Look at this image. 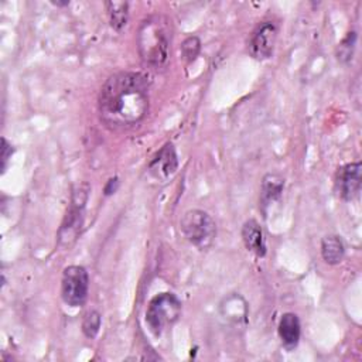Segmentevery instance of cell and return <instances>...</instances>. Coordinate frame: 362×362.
<instances>
[{
  "label": "cell",
  "instance_id": "1",
  "mask_svg": "<svg viewBox=\"0 0 362 362\" xmlns=\"http://www.w3.org/2000/svg\"><path fill=\"white\" fill-rule=\"evenodd\" d=\"M148 107V81L140 72H117L109 76L98 95L100 120L110 129L139 124Z\"/></svg>",
  "mask_w": 362,
  "mask_h": 362
},
{
  "label": "cell",
  "instance_id": "2",
  "mask_svg": "<svg viewBox=\"0 0 362 362\" xmlns=\"http://www.w3.org/2000/svg\"><path fill=\"white\" fill-rule=\"evenodd\" d=\"M137 49L147 66L161 69L167 65L171 51V28L164 16L153 14L141 21L137 33Z\"/></svg>",
  "mask_w": 362,
  "mask_h": 362
},
{
  "label": "cell",
  "instance_id": "3",
  "mask_svg": "<svg viewBox=\"0 0 362 362\" xmlns=\"http://www.w3.org/2000/svg\"><path fill=\"white\" fill-rule=\"evenodd\" d=\"M89 192L90 187L88 182H79L72 188L66 212L57 233V243L59 247L69 249L81 236Z\"/></svg>",
  "mask_w": 362,
  "mask_h": 362
},
{
  "label": "cell",
  "instance_id": "4",
  "mask_svg": "<svg viewBox=\"0 0 362 362\" xmlns=\"http://www.w3.org/2000/svg\"><path fill=\"white\" fill-rule=\"evenodd\" d=\"M181 311L182 304L174 293H158L148 301L144 314L146 324L156 337H160L165 328L180 320Z\"/></svg>",
  "mask_w": 362,
  "mask_h": 362
},
{
  "label": "cell",
  "instance_id": "5",
  "mask_svg": "<svg viewBox=\"0 0 362 362\" xmlns=\"http://www.w3.org/2000/svg\"><path fill=\"white\" fill-rule=\"evenodd\" d=\"M182 236L197 249L206 250L216 238V223L214 218L204 209H188L180 219Z\"/></svg>",
  "mask_w": 362,
  "mask_h": 362
},
{
  "label": "cell",
  "instance_id": "6",
  "mask_svg": "<svg viewBox=\"0 0 362 362\" xmlns=\"http://www.w3.org/2000/svg\"><path fill=\"white\" fill-rule=\"evenodd\" d=\"M89 293V274L83 266H66L61 277V298L72 307H82L88 300Z\"/></svg>",
  "mask_w": 362,
  "mask_h": 362
},
{
  "label": "cell",
  "instance_id": "7",
  "mask_svg": "<svg viewBox=\"0 0 362 362\" xmlns=\"http://www.w3.org/2000/svg\"><path fill=\"white\" fill-rule=\"evenodd\" d=\"M279 25L273 20H264L259 23L252 31L247 41L249 55L256 61L269 59L273 55L277 42Z\"/></svg>",
  "mask_w": 362,
  "mask_h": 362
},
{
  "label": "cell",
  "instance_id": "8",
  "mask_svg": "<svg viewBox=\"0 0 362 362\" xmlns=\"http://www.w3.org/2000/svg\"><path fill=\"white\" fill-rule=\"evenodd\" d=\"M178 170V156L171 141L164 143L150 158L147 164V175L156 184L170 181Z\"/></svg>",
  "mask_w": 362,
  "mask_h": 362
},
{
  "label": "cell",
  "instance_id": "9",
  "mask_svg": "<svg viewBox=\"0 0 362 362\" xmlns=\"http://www.w3.org/2000/svg\"><path fill=\"white\" fill-rule=\"evenodd\" d=\"M362 188V163L354 161L338 167L334 177V191L342 201L355 199Z\"/></svg>",
  "mask_w": 362,
  "mask_h": 362
},
{
  "label": "cell",
  "instance_id": "10",
  "mask_svg": "<svg viewBox=\"0 0 362 362\" xmlns=\"http://www.w3.org/2000/svg\"><path fill=\"white\" fill-rule=\"evenodd\" d=\"M219 315L228 325H232L233 328H245L249 317L247 301L239 293H230L221 300Z\"/></svg>",
  "mask_w": 362,
  "mask_h": 362
},
{
  "label": "cell",
  "instance_id": "11",
  "mask_svg": "<svg viewBox=\"0 0 362 362\" xmlns=\"http://www.w3.org/2000/svg\"><path fill=\"white\" fill-rule=\"evenodd\" d=\"M286 187V180L277 173H267L263 175L260 182V195H259V209L266 218L272 205L279 202L283 197Z\"/></svg>",
  "mask_w": 362,
  "mask_h": 362
},
{
  "label": "cell",
  "instance_id": "12",
  "mask_svg": "<svg viewBox=\"0 0 362 362\" xmlns=\"http://www.w3.org/2000/svg\"><path fill=\"white\" fill-rule=\"evenodd\" d=\"M277 334L281 341V345L287 351L296 349L301 338V324L298 315L290 311L281 314L277 324Z\"/></svg>",
  "mask_w": 362,
  "mask_h": 362
},
{
  "label": "cell",
  "instance_id": "13",
  "mask_svg": "<svg viewBox=\"0 0 362 362\" xmlns=\"http://www.w3.org/2000/svg\"><path fill=\"white\" fill-rule=\"evenodd\" d=\"M242 240L245 247L256 257H264L267 253L264 232L256 219H247L242 225Z\"/></svg>",
  "mask_w": 362,
  "mask_h": 362
},
{
  "label": "cell",
  "instance_id": "14",
  "mask_svg": "<svg viewBox=\"0 0 362 362\" xmlns=\"http://www.w3.org/2000/svg\"><path fill=\"white\" fill-rule=\"evenodd\" d=\"M321 257L329 266H337L344 260L345 245L338 235H327L321 239Z\"/></svg>",
  "mask_w": 362,
  "mask_h": 362
},
{
  "label": "cell",
  "instance_id": "15",
  "mask_svg": "<svg viewBox=\"0 0 362 362\" xmlns=\"http://www.w3.org/2000/svg\"><path fill=\"white\" fill-rule=\"evenodd\" d=\"M129 1H105L109 24L116 33H120L129 21Z\"/></svg>",
  "mask_w": 362,
  "mask_h": 362
},
{
  "label": "cell",
  "instance_id": "16",
  "mask_svg": "<svg viewBox=\"0 0 362 362\" xmlns=\"http://www.w3.org/2000/svg\"><path fill=\"white\" fill-rule=\"evenodd\" d=\"M356 40H358L356 31L351 30L338 42V45L335 48V58L339 64L348 65L352 61L354 54H355V48H356Z\"/></svg>",
  "mask_w": 362,
  "mask_h": 362
},
{
  "label": "cell",
  "instance_id": "17",
  "mask_svg": "<svg viewBox=\"0 0 362 362\" xmlns=\"http://www.w3.org/2000/svg\"><path fill=\"white\" fill-rule=\"evenodd\" d=\"M100 325H102V314L98 310H89L83 314L81 328L86 338L89 339L96 338V335L100 331Z\"/></svg>",
  "mask_w": 362,
  "mask_h": 362
},
{
  "label": "cell",
  "instance_id": "18",
  "mask_svg": "<svg viewBox=\"0 0 362 362\" xmlns=\"http://www.w3.org/2000/svg\"><path fill=\"white\" fill-rule=\"evenodd\" d=\"M201 48H202L201 38L198 35H188L181 42V58L187 65H189L197 59V57L201 52Z\"/></svg>",
  "mask_w": 362,
  "mask_h": 362
},
{
  "label": "cell",
  "instance_id": "19",
  "mask_svg": "<svg viewBox=\"0 0 362 362\" xmlns=\"http://www.w3.org/2000/svg\"><path fill=\"white\" fill-rule=\"evenodd\" d=\"M13 154H14L13 144L6 137H1V146H0V158H1V167L0 168H1V174L6 173Z\"/></svg>",
  "mask_w": 362,
  "mask_h": 362
},
{
  "label": "cell",
  "instance_id": "20",
  "mask_svg": "<svg viewBox=\"0 0 362 362\" xmlns=\"http://www.w3.org/2000/svg\"><path fill=\"white\" fill-rule=\"evenodd\" d=\"M119 187H120V178L117 175H113V177L107 178V181L103 185V195L110 197V195L116 194Z\"/></svg>",
  "mask_w": 362,
  "mask_h": 362
},
{
  "label": "cell",
  "instance_id": "21",
  "mask_svg": "<svg viewBox=\"0 0 362 362\" xmlns=\"http://www.w3.org/2000/svg\"><path fill=\"white\" fill-rule=\"evenodd\" d=\"M51 4L52 6H55V7H68L69 6V0H64V1H61V0H51Z\"/></svg>",
  "mask_w": 362,
  "mask_h": 362
}]
</instances>
